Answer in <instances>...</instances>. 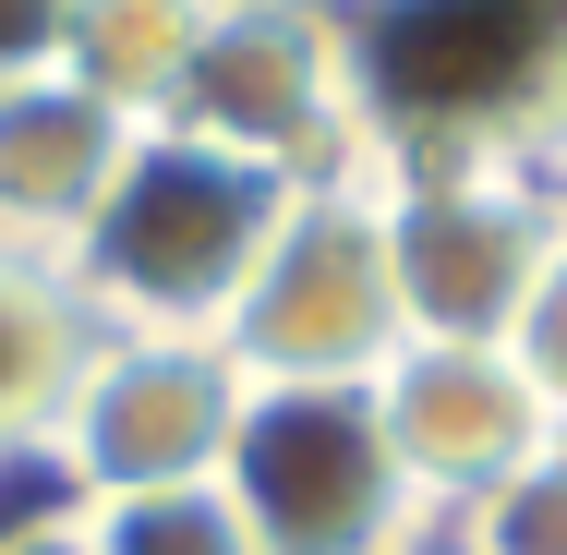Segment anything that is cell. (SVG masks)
Listing matches in <instances>:
<instances>
[{"instance_id":"obj_1","label":"cell","mask_w":567,"mask_h":555,"mask_svg":"<svg viewBox=\"0 0 567 555\" xmlns=\"http://www.w3.org/2000/svg\"><path fill=\"white\" fill-rule=\"evenodd\" d=\"M374 169H567V0H339Z\"/></svg>"},{"instance_id":"obj_2","label":"cell","mask_w":567,"mask_h":555,"mask_svg":"<svg viewBox=\"0 0 567 555\" xmlns=\"http://www.w3.org/2000/svg\"><path fill=\"white\" fill-rule=\"evenodd\" d=\"M302 182L229 157V145H194V133H133L110 206L85 218V241L61 254L73 302L110 338H218L241 278L266 266V241L290 218Z\"/></svg>"},{"instance_id":"obj_3","label":"cell","mask_w":567,"mask_h":555,"mask_svg":"<svg viewBox=\"0 0 567 555\" xmlns=\"http://www.w3.org/2000/svg\"><path fill=\"white\" fill-rule=\"evenodd\" d=\"M218 350L241 362V387H374L411 350L399 278H386V194H374V169L290 194V218L266 241V266L241 278Z\"/></svg>"},{"instance_id":"obj_4","label":"cell","mask_w":567,"mask_h":555,"mask_svg":"<svg viewBox=\"0 0 567 555\" xmlns=\"http://www.w3.org/2000/svg\"><path fill=\"white\" fill-rule=\"evenodd\" d=\"M157 133L229 145V157H254L278 182H350V169H374L339 0H218Z\"/></svg>"},{"instance_id":"obj_5","label":"cell","mask_w":567,"mask_h":555,"mask_svg":"<svg viewBox=\"0 0 567 555\" xmlns=\"http://www.w3.org/2000/svg\"><path fill=\"white\" fill-rule=\"evenodd\" d=\"M218 495L266 555H411L435 520L399 483L374 387H254L229 423Z\"/></svg>"},{"instance_id":"obj_6","label":"cell","mask_w":567,"mask_h":555,"mask_svg":"<svg viewBox=\"0 0 567 555\" xmlns=\"http://www.w3.org/2000/svg\"><path fill=\"white\" fill-rule=\"evenodd\" d=\"M374 194H386L399 327L423 350H507L532 278L567 241L556 182L544 169H495V157H447V169H374Z\"/></svg>"},{"instance_id":"obj_7","label":"cell","mask_w":567,"mask_h":555,"mask_svg":"<svg viewBox=\"0 0 567 555\" xmlns=\"http://www.w3.org/2000/svg\"><path fill=\"white\" fill-rule=\"evenodd\" d=\"M241 362L218 338H110L85 350L61 423H49V483L121 507V495H169V483H218L229 423H241Z\"/></svg>"},{"instance_id":"obj_8","label":"cell","mask_w":567,"mask_h":555,"mask_svg":"<svg viewBox=\"0 0 567 555\" xmlns=\"http://www.w3.org/2000/svg\"><path fill=\"white\" fill-rule=\"evenodd\" d=\"M374 423L399 446V483L423 495V520H471L556 446V411L532 399L507 350H423V338L374 374Z\"/></svg>"},{"instance_id":"obj_9","label":"cell","mask_w":567,"mask_h":555,"mask_svg":"<svg viewBox=\"0 0 567 555\" xmlns=\"http://www.w3.org/2000/svg\"><path fill=\"white\" fill-rule=\"evenodd\" d=\"M121 157H133V121L110 97H85L73 73L0 85V254L61 266L85 241V218L110 206Z\"/></svg>"},{"instance_id":"obj_10","label":"cell","mask_w":567,"mask_h":555,"mask_svg":"<svg viewBox=\"0 0 567 555\" xmlns=\"http://www.w3.org/2000/svg\"><path fill=\"white\" fill-rule=\"evenodd\" d=\"M85 350H97V315L73 302V278L37 254H0V495L24 471H49V423H61Z\"/></svg>"},{"instance_id":"obj_11","label":"cell","mask_w":567,"mask_h":555,"mask_svg":"<svg viewBox=\"0 0 567 555\" xmlns=\"http://www.w3.org/2000/svg\"><path fill=\"white\" fill-rule=\"evenodd\" d=\"M206 12L218 0H85V24H73V85L85 97H110L133 133H157L169 97H182V73H194V37H206Z\"/></svg>"},{"instance_id":"obj_12","label":"cell","mask_w":567,"mask_h":555,"mask_svg":"<svg viewBox=\"0 0 567 555\" xmlns=\"http://www.w3.org/2000/svg\"><path fill=\"white\" fill-rule=\"evenodd\" d=\"M97 520V555H266L241 532L218 483H169V495H121V507H85Z\"/></svg>"},{"instance_id":"obj_13","label":"cell","mask_w":567,"mask_h":555,"mask_svg":"<svg viewBox=\"0 0 567 555\" xmlns=\"http://www.w3.org/2000/svg\"><path fill=\"white\" fill-rule=\"evenodd\" d=\"M458 555H567V471L556 446H544V471H519L507 495H483L471 520H447Z\"/></svg>"},{"instance_id":"obj_14","label":"cell","mask_w":567,"mask_h":555,"mask_svg":"<svg viewBox=\"0 0 567 555\" xmlns=\"http://www.w3.org/2000/svg\"><path fill=\"white\" fill-rule=\"evenodd\" d=\"M507 362L532 374V399L567 423V241H556V266L532 278V302H519V327H507Z\"/></svg>"},{"instance_id":"obj_15","label":"cell","mask_w":567,"mask_h":555,"mask_svg":"<svg viewBox=\"0 0 567 555\" xmlns=\"http://www.w3.org/2000/svg\"><path fill=\"white\" fill-rule=\"evenodd\" d=\"M0 555H97V520H85V495H61L49 471H24V483L0 495Z\"/></svg>"},{"instance_id":"obj_16","label":"cell","mask_w":567,"mask_h":555,"mask_svg":"<svg viewBox=\"0 0 567 555\" xmlns=\"http://www.w3.org/2000/svg\"><path fill=\"white\" fill-rule=\"evenodd\" d=\"M73 24H85V0H0V85L61 73L73 61Z\"/></svg>"},{"instance_id":"obj_17","label":"cell","mask_w":567,"mask_h":555,"mask_svg":"<svg viewBox=\"0 0 567 555\" xmlns=\"http://www.w3.org/2000/svg\"><path fill=\"white\" fill-rule=\"evenodd\" d=\"M411 555H458V532H447V520H435V532H423V544H411Z\"/></svg>"},{"instance_id":"obj_18","label":"cell","mask_w":567,"mask_h":555,"mask_svg":"<svg viewBox=\"0 0 567 555\" xmlns=\"http://www.w3.org/2000/svg\"><path fill=\"white\" fill-rule=\"evenodd\" d=\"M556 206H567V169H556Z\"/></svg>"}]
</instances>
